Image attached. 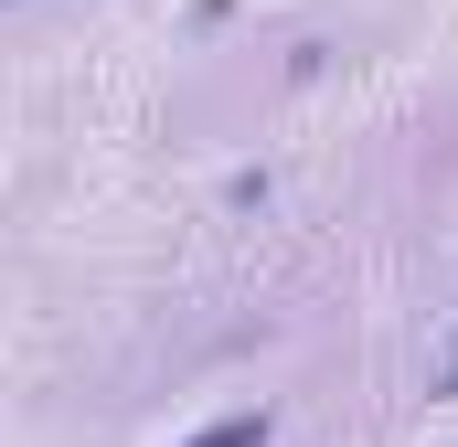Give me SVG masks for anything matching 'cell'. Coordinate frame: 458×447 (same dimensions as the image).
<instances>
[{
    "label": "cell",
    "instance_id": "cell-1",
    "mask_svg": "<svg viewBox=\"0 0 458 447\" xmlns=\"http://www.w3.org/2000/svg\"><path fill=\"white\" fill-rule=\"evenodd\" d=\"M182 447H277V405H234V416H203Z\"/></svg>",
    "mask_w": 458,
    "mask_h": 447
},
{
    "label": "cell",
    "instance_id": "cell-3",
    "mask_svg": "<svg viewBox=\"0 0 458 447\" xmlns=\"http://www.w3.org/2000/svg\"><path fill=\"white\" fill-rule=\"evenodd\" d=\"M427 405H458V331L437 341V373H427Z\"/></svg>",
    "mask_w": 458,
    "mask_h": 447
},
{
    "label": "cell",
    "instance_id": "cell-2",
    "mask_svg": "<svg viewBox=\"0 0 458 447\" xmlns=\"http://www.w3.org/2000/svg\"><path fill=\"white\" fill-rule=\"evenodd\" d=\"M267 203H277V160H234L225 181H214V214H234V224L267 214Z\"/></svg>",
    "mask_w": 458,
    "mask_h": 447
},
{
    "label": "cell",
    "instance_id": "cell-4",
    "mask_svg": "<svg viewBox=\"0 0 458 447\" xmlns=\"http://www.w3.org/2000/svg\"><path fill=\"white\" fill-rule=\"evenodd\" d=\"M0 11H43V0H0Z\"/></svg>",
    "mask_w": 458,
    "mask_h": 447
}]
</instances>
